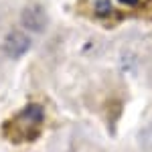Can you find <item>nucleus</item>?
<instances>
[{
    "label": "nucleus",
    "instance_id": "f257e3e1",
    "mask_svg": "<svg viewBox=\"0 0 152 152\" xmlns=\"http://www.w3.org/2000/svg\"><path fill=\"white\" fill-rule=\"evenodd\" d=\"M43 122H45L43 107L37 104H31L23 112H18L12 120H8L4 124L2 132L10 142H31L41 134Z\"/></svg>",
    "mask_w": 152,
    "mask_h": 152
},
{
    "label": "nucleus",
    "instance_id": "7ed1b4c3",
    "mask_svg": "<svg viewBox=\"0 0 152 152\" xmlns=\"http://www.w3.org/2000/svg\"><path fill=\"white\" fill-rule=\"evenodd\" d=\"M45 10L41 6H28L23 12V23L26 28H33V31H41L45 26Z\"/></svg>",
    "mask_w": 152,
    "mask_h": 152
},
{
    "label": "nucleus",
    "instance_id": "20e7f679",
    "mask_svg": "<svg viewBox=\"0 0 152 152\" xmlns=\"http://www.w3.org/2000/svg\"><path fill=\"white\" fill-rule=\"evenodd\" d=\"M122 4H128V6H134V4H138V0H120Z\"/></svg>",
    "mask_w": 152,
    "mask_h": 152
},
{
    "label": "nucleus",
    "instance_id": "f03ea898",
    "mask_svg": "<svg viewBox=\"0 0 152 152\" xmlns=\"http://www.w3.org/2000/svg\"><path fill=\"white\" fill-rule=\"evenodd\" d=\"M2 49H4V53H6L8 57L16 59V57H23L24 53L31 49V41H28V37L24 35V33L12 31V33H8V37L4 39Z\"/></svg>",
    "mask_w": 152,
    "mask_h": 152
}]
</instances>
